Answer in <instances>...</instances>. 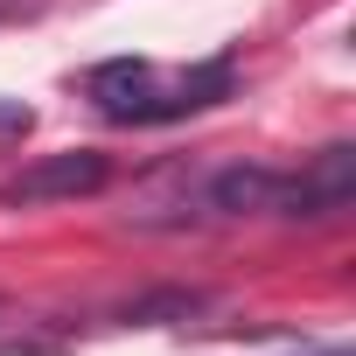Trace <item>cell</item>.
I'll use <instances>...</instances> for the list:
<instances>
[{
	"mask_svg": "<svg viewBox=\"0 0 356 356\" xmlns=\"http://www.w3.org/2000/svg\"><path fill=\"white\" fill-rule=\"evenodd\" d=\"M356 196V147H321L300 175H286L280 217H335Z\"/></svg>",
	"mask_w": 356,
	"mask_h": 356,
	"instance_id": "3957f363",
	"label": "cell"
},
{
	"mask_svg": "<svg viewBox=\"0 0 356 356\" xmlns=\"http://www.w3.org/2000/svg\"><path fill=\"white\" fill-rule=\"evenodd\" d=\"M91 105L119 126H168V119H189L203 105H217L231 91V63H196V70H161L147 56H119L91 70Z\"/></svg>",
	"mask_w": 356,
	"mask_h": 356,
	"instance_id": "6da1fadb",
	"label": "cell"
},
{
	"mask_svg": "<svg viewBox=\"0 0 356 356\" xmlns=\"http://www.w3.org/2000/svg\"><path fill=\"white\" fill-rule=\"evenodd\" d=\"M280 189H286L280 168H224V175H210L203 210L210 217H259V210H280Z\"/></svg>",
	"mask_w": 356,
	"mask_h": 356,
	"instance_id": "277c9868",
	"label": "cell"
},
{
	"mask_svg": "<svg viewBox=\"0 0 356 356\" xmlns=\"http://www.w3.org/2000/svg\"><path fill=\"white\" fill-rule=\"evenodd\" d=\"M105 182H112V161L98 147H70V154H42L15 182H0V203H77V196H98Z\"/></svg>",
	"mask_w": 356,
	"mask_h": 356,
	"instance_id": "7a4b0ae2",
	"label": "cell"
},
{
	"mask_svg": "<svg viewBox=\"0 0 356 356\" xmlns=\"http://www.w3.org/2000/svg\"><path fill=\"white\" fill-rule=\"evenodd\" d=\"M29 126H35V112H29L22 98H0V147H15V140H29Z\"/></svg>",
	"mask_w": 356,
	"mask_h": 356,
	"instance_id": "5b68a950",
	"label": "cell"
}]
</instances>
